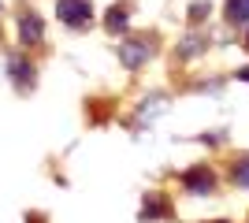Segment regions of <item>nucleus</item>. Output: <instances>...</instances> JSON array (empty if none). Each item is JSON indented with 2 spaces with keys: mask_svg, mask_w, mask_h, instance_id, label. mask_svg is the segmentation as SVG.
<instances>
[{
  "mask_svg": "<svg viewBox=\"0 0 249 223\" xmlns=\"http://www.w3.org/2000/svg\"><path fill=\"white\" fill-rule=\"evenodd\" d=\"M182 186L194 190V193H208L212 186H216V175H212L208 164H197V168H190L186 175H182Z\"/></svg>",
  "mask_w": 249,
  "mask_h": 223,
  "instance_id": "obj_3",
  "label": "nucleus"
},
{
  "mask_svg": "<svg viewBox=\"0 0 249 223\" xmlns=\"http://www.w3.org/2000/svg\"><path fill=\"white\" fill-rule=\"evenodd\" d=\"M216 223H227V220H216Z\"/></svg>",
  "mask_w": 249,
  "mask_h": 223,
  "instance_id": "obj_13",
  "label": "nucleus"
},
{
  "mask_svg": "<svg viewBox=\"0 0 249 223\" xmlns=\"http://www.w3.org/2000/svg\"><path fill=\"white\" fill-rule=\"evenodd\" d=\"M156 49L153 37H138V41H123L119 45V60H123L126 67H142V60H145L149 52Z\"/></svg>",
  "mask_w": 249,
  "mask_h": 223,
  "instance_id": "obj_2",
  "label": "nucleus"
},
{
  "mask_svg": "<svg viewBox=\"0 0 249 223\" xmlns=\"http://www.w3.org/2000/svg\"><path fill=\"white\" fill-rule=\"evenodd\" d=\"M56 15H60V22L82 30L93 19V8H89V0H56Z\"/></svg>",
  "mask_w": 249,
  "mask_h": 223,
  "instance_id": "obj_1",
  "label": "nucleus"
},
{
  "mask_svg": "<svg viewBox=\"0 0 249 223\" xmlns=\"http://www.w3.org/2000/svg\"><path fill=\"white\" fill-rule=\"evenodd\" d=\"M0 11H4V4H0Z\"/></svg>",
  "mask_w": 249,
  "mask_h": 223,
  "instance_id": "obj_14",
  "label": "nucleus"
},
{
  "mask_svg": "<svg viewBox=\"0 0 249 223\" xmlns=\"http://www.w3.org/2000/svg\"><path fill=\"white\" fill-rule=\"evenodd\" d=\"M11 78L19 89H30L34 86V71H26V60H11Z\"/></svg>",
  "mask_w": 249,
  "mask_h": 223,
  "instance_id": "obj_6",
  "label": "nucleus"
},
{
  "mask_svg": "<svg viewBox=\"0 0 249 223\" xmlns=\"http://www.w3.org/2000/svg\"><path fill=\"white\" fill-rule=\"evenodd\" d=\"M246 49H249V37H246Z\"/></svg>",
  "mask_w": 249,
  "mask_h": 223,
  "instance_id": "obj_12",
  "label": "nucleus"
},
{
  "mask_svg": "<svg viewBox=\"0 0 249 223\" xmlns=\"http://www.w3.org/2000/svg\"><path fill=\"white\" fill-rule=\"evenodd\" d=\"M26 223H45V220H41L37 212H34V216H26Z\"/></svg>",
  "mask_w": 249,
  "mask_h": 223,
  "instance_id": "obj_11",
  "label": "nucleus"
},
{
  "mask_svg": "<svg viewBox=\"0 0 249 223\" xmlns=\"http://www.w3.org/2000/svg\"><path fill=\"white\" fill-rule=\"evenodd\" d=\"M231 179H234V186H246V190H249V156H242L238 164H234Z\"/></svg>",
  "mask_w": 249,
  "mask_h": 223,
  "instance_id": "obj_9",
  "label": "nucleus"
},
{
  "mask_svg": "<svg viewBox=\"0 0 249 223\" xmlns=\"http://www.w3.org/2000/svg\"><path fill=\"white\" fill-rule=\"evenodd\" d=\"M123 26H126V8H123V4H115V8L108 11V30H112V34H119Z\"/></svg>",
  "mask_w": 249,
  "mask_h": 223,
  "instance_id": "obj_8",
  "label": "nucleus"
},
{
  "mask_svg": "<svg viewBox=\"0 0 249 223\" xmlns=\"http://www.w3.org/2000/svg\"><path fill=\"white\" fill-rule=\"evenodd\" d=\"M205 15H208V4H205V0H197V4L190 8V19H194V22H201Z\"/></svg>",
  "mask_w": 249,
  "mask_h": 223,
  "instance_id": "obj_10",
  "label": "nucleus"
},
{
  "mask_svg": "<svg viewBox=\"0 0 249 223\" xmlns=\"http://www.w3.org/2000/svg\"><path fill=\"white\" fill-rule=\"evenodd\" d=\"M19 41L22 45H37L41 41V19L34 11H22L19 15Z\"/></svg>",
  "mask_w": 249,
  "mask_h": 223,
  "instance_id": "obj_4",
  "label": "nucleus"
},
{
  "mask_svg": "<svg viewBox=\"0 0 249 223\" xmlns=\"http://www.w3.org/2000/svg\"><path fill=\"white\" fill-rule=\"evenodd\" d=\"M171 216V201L164 193H149L145 197V220H167Z\"/></svg>",
  "mask_w": 249,
  "mask_h": 223,
  "instance_id": "obj_5",
  "label": "nucleus"
},
{
  "mask_svg": "<svg viewBox=\"0 0 249 223\" xmlns=\"http://www.w3.org/2000/svg\"><path fill=\"white\" fill-rule=\"evenodd\" d=\"M227 19L231 22H249V0H227Z\"/></svg>",
  "mask_w": 249,
  "mask_h": 223,
  "instance_id": "obj_7",
  "label": "nucleus"
}]
</instances>
